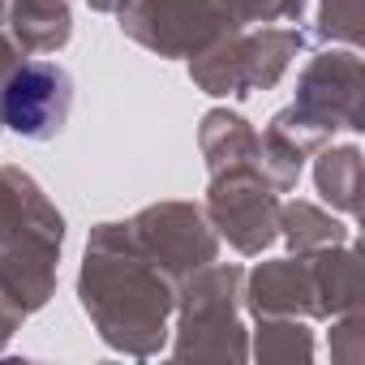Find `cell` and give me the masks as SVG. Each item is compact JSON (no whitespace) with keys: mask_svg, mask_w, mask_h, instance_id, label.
<instances>
[{"mask_svg":"<svg viewBox=\"0 0 365 365\" xmlns=\"http://www.w3.org/2000/svg\"><path fill=\"white\" fill-rule=\"evenodd\" d=\"M73 108V82L61 65L48 61H31L22 65L9 86H5V120L9 129H18L22 138H52Z\"/></svg>","mask_w":365,"mask_h":365,"instance_id":"6da1fadb","label":"cell"}]
</instances>
